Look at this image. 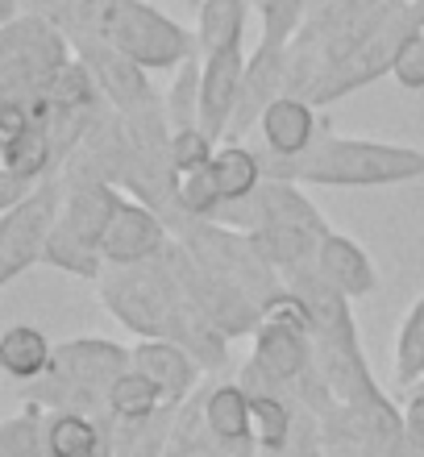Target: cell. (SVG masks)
I'll list each match as a JSON object with an SVG mask.
<instances>
[{"label": "cell", "mask_w": 424, "mask_h": 457, "mask_svg": "<svg viewBox=\"0 0 424 457\" xmlns=\"http://www.w3.org/2000/svg\"><path fill=\"white\" fill-rule=\"evenodd\" d=\"M0 358H4L9 374H34L46 361V341L34 328H9V337L0 345Z\"/></svg>", "instance_id": "6da1fadb"}, {"label": "cell", "mask_w": 424, "mask_h": 457, "mask_svg": "<svg viewBox=\"0 0 424 457\" xmlns=\"http://www.w3.org/2000/svg\"><path fill=\"white\" fill-rule=\"evenodd\" d=\"M50 445H54L59 457H92V449H96V433H92V424L75 420V416H62V420L54 424Z\"/></svg>", "instance_id": "7a4b0ae2"}, {"label": "cell", "mask_w": 424, "mask_h": 457, "mask_svg": "<svg viewBox=\"0 0 424 457\" xmlns=\"http://www.w3.org/2000/svg\"><path fill=\"white\" fill-rule=\"evenodd\" d=\"M212 416H217V424H220V428H225V433H242V428H245L242 399L233 395V391H225V395H217V403H212Z\"/></svg>", "instance_id": "3957f363"}]
</instances>
